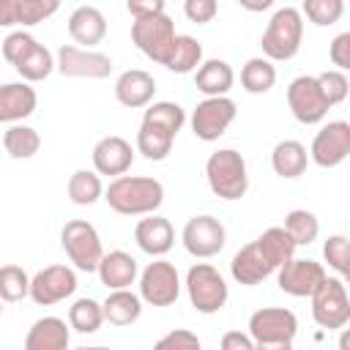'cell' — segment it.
Returning <instances> with one entry per match:
<instances>
[{"label":"cell","instance_id":"cell-1","mask_svg":"<svg viewBox=\"0 0 350 350\" xmlns=\"http://www.w3.org/2000/svg\"><path fill=\"white\" fill-rule=\"evenodd\" d=\"M104 200L112 211H118L123 216H148L164 202V186L156 178L118 175L107 186Z\"/></svg>","mask_w":350,"mask_h":350},{"label":"cell","instance_id":"cell-2","mask_svg":"<svg viewBox=\"0 0 350 350\" xmlns=\"http://www.w3.org/2000/svg\"><path fill=\"white\" fill-rule=\"evenodd\" d=\"M301 41H304V14L298 8L284 5L271 16L260 38V46H262V55L271 60H290L298 55Z\"/></svg>","mask_w":350,"mask_h":350},{"label":"cell","instance_id":"cell-3","mask_svg":"<svg viewBox=\"0 0 350 350\" xmlns=\"http://www.w3.org/2000/svg\"><path fill=\"white\" fill-rule=\"evenodd\" d=\"M205 178H208L211 191L221 200H241L249 189L246 161L232 148H221L211 153V159L205 161Z\"/></svg>","mask_w":350,"mask_h":350},{"label":"cell","instance_id":"cell-4","mask_svg":"<svg viewBox=\"0 0 350 350\" xmlns=\"http://www.w3.org/2000/svg\"><path fill=\"white\" fill-rule=\"evenodd\" d=\"M249 334L257 347H279L290 350L298 334V320L290 309L262 306L249 317Z\"/></svg>","mask_w":350,"mask_h":350},{"label":"cell","instance_id":"cell-5","mask_svg":"<svg viewBox=\"0 0 350 350\" xmlns=\"http://www.w3.org/2000/svg\"><path fill=\"white\" fill-rule=\"evenodd\" d=\"M60 243H63V252L68 254V260L79 271H88V273L98 271L104 249H101V238H98V232L90 221H85V219L66 221V227L60 232Z\"/></svg>","mask_w":350,"mask_h":350},{"label":"cell","instance_id":"cell-6","mask_svg":"<svg viewBox=\"0 0 350 350\" xmlns=\"http://www.w3.org/2000/svg\"><path fill=\"white\" fill-rule=\"evenodd\" d=\"M175 38H178L175 22L167 14L142 16V19H134V25H131V41L137 44V49L161 66L167 63Z\"/></svg>","mask_w":350,"mask_h":350},{"label":"cell","instance_id":"cell-7","mask_svg":"<svg viewBox=\"0 0 350 350\" xmlns=\"http://www.w3.org/2000/svg\"><path fill=\"white\" fill-rule=\"evenodd\" d=\"M186 290H189V301L197 312L202 314H213L227 304V282L224 276L208 265V262H197L189 268L186 273Z\"/></svg>","mask_w":350,"mask_h":350},{"label":"cell","instance_id":"cell-8","mask_svg":"<svg viewBox=\"0 0 350 350\" xmlns=\"http://www.w3.org/2000/svg\"><path fill=\"white\" fill-rule=\"evenodd\" d=\"M312 317L320 328H345L350 323L347 284H342L336 276H325L323 284L312 293Z\"/></svg>","mask_w":350,"mask_h":350},{"label":"cell","instance_id":"cell-9","mask_svg":"<svg viewBox=\"0 0 350 350\" xmlns=\"http://www.w3.org/2000/svg\"><path fill=\"white\" fill-rule=\"evenodd\" d=\"M287 104H290V112L298 123L304 126H312V123H320L328 109H331V101L325 98L323 88H320V79L317 77H295L287 88Z\"/></svg>","mask_w":350,"mask_h":350},{"label":"cell","instance_id":"cell-10","mask_svg":"<svg viewBox=\"0 0 350 350\" xmlns=\"http://www.w3.org/2000/svg\"><path fill=\"white\" fill-rule=\"evenodd\" d=\"M235 101L227 96H208L205 101H200L191 112V131L197 139L202 142H213L219 139L227 126L235 120Z\"/></svg>","mask_w":350,"mask_h":350},{"label":"cell","instance_id":"cell-11","mask_svg":"<svg viewBox=\"0 0 350 350\" xmlns=\"http://www.w3.org/2000/svg\"><path fill=\"white\" fill-rule=\"evenodd\" d=\"M180 279L178 268L167 260H153L139 276V295L150 306H170L178 301Z\"/></svg>","mask_w":350,"mask_h":350},{"label":"cell","instance_id":"cell-12","mask_svg":"<svg viewBox=\"0 0 350 350\" xmlns=\"http://www.w3.org/2000/svg\"><path fill=\"white\" fill-rule=\"evenodd\" d=\"M112 60L104 52L79 49L74 44H63L57 49V71L63 77H79V79H104L112 74Z\"/></svg>","mask_w":350,"mask_h":350},{"label":"cell","instance_id":"cell-13","mask_svg":"<svg viewBox=\"0 0 350 350\" xmlns=\"http://www.w3.org/2000/svg\"><path fill=\"white\" fill-rule=\"evenodd\" d=\"M224 241H227L224 224L219 219L208 216V213L189 219L186 227H183V246L191 257L208 260V257H213L224 249Z\"/></svg>","mask_w":350,"mask_h":350},{"label":"cell","instance_id":"cell-14","mask_svg":"<svg viewBox=\"0 0 350 350\" xmlns=\"http://www.w3.org/2000/svg\"><path fill=\"white\" fill-rule=\"evenodd\" d=\"M312 161L317 167H336L350 156V123L347 120H331L325 123L314 139H312V150H309Z\"/></svg>","mask_w":350,"mask_h":350},{"label":"cell","instance_id":"cell-15","mask_svg":"<svg viewBox=\"0 0 350 350\" xmlns=\"http://www.w3.org/2000/svg\"><path fill=\"white\" fill-rule=\"evenodd\" d=\"M77 290V273L68 265H46L30 279V298L38 306L66 301Z\"/></svg>","mask_w":350,"mask_h":350},{"label":"cell","instance_id":"cell-16","mask_svg":"<svg viewBox=\"0 0 350 350\" xmlns=\"http://www.w3.org/2000/svg\"><path fill=\"white\" fill-rule=\"evenodd\" d=\"M325 268L309 257H293L279 268V290L295 298H312V293L323 284Z\"/></svg>","mask_w":350,"mask_h":350},{"label":"cell","instance_id":"cell-17","mask_svg":"<svg viewBox=\"0 0 350 350\" xmlns=\"http://www.w3.org/2000/svg\"><path fill=\"white\" fill-rule=\"evenodd\" d=\"M134 161V150L123 137H101L93 148V167L98 175H123Z\"/></svg>","mask_w":350,"mask_h":350},{"label":"cell","instance_id":"cell-18","mask_svg":"<svg viewBox=\"0 0 350 350\" xmlns=\"http://www.w3.org/2000/svg\"><path fill=\"white\" fill-rule=\"evenodd\" d=\"M134 241L137 246L150 254V257H161L172 249L175 243V230L170 224V219L164 216H156V213H148V219H139L137 227H134Z\"/></svg>","mask_w":350,"mask_h":350},{"label":"cell","instance_id":"cell-19","mask_svg":"<svg viewBox=\"0 0 350 350\" xmlns=\"http://www.w3.org/2000/svg\"><path fill=\"white\" fill-rule=\"evenodd\" d=\"M153 93H156V79L142 68H129L115 82V96L129 109L148 107L153 101Z\"/></svg>","mask_w":350,"mask_h":350},{"label":"cell","instance_id":"cell-20","mask_svg":"<svg viewBox=\"0 0 350 350\" xmlns=\"http://www.w3.org/2000/svg\"><path fill=\"white\" fill-rule=\"evenodd\" d=\"M273 271H276V268L265 260V254L260 252L257 241H252V243H246L243 249H238L235 257H232V262H230L232 279H235L238 284H249V287H252V284H260V282L268 279Z\"/></svg>","mask_w":350,"mask_h":350},{"label":"cell","instance_id":"cell-21","mask_svg":"<svg viewBox=\"0 0 350 350\" xmlns=\"http://www.w3.org/2000/svg\"><path fill=\"white\" fill-rule=\"evenodd\" d=\"M68 36L82 46H96L107 36V19L96 5H79L68 16Z\"/></svg>","mask_w":350,"mask_h":350},{"label":"cell","instance_id":"cell-22","mask_svg":"<svg viewBox=\"0 0 350 350\" xmlns=\"http://www.w3.org/2000/svg\"><path fill=\"white\" fill-rule=\"evenodd\" d=\"M36 90L27 82H5L0 88V120L16 123L36 109Z\"/></svg>","mask_w":350,"mask_h":350},{"label":"cell","instance_id":"cell-23","mask_svg":"<svg viewBox=\"0 0 350 350\" xmlns=\"http://www.w3.org/2000/svg\"><path fill=\"white\" fill-rule=\"evenodd\" d=\"M98 276L101 284H107L109 290H120V287H131L137 279V260L129 252H109L101 257L98 262Z\"/></svg>","mask_w":350,"mask_h":350},{"label":"cell","instance_id":"cell-24","mask_svg":"<svg viewBox=\"0 0 350 350\" xmlns=\"http://www.w3.org/2000/svg\"><path fill=\"white\" fill-rule=\"evenodd\" d=\"M68 328L60 317H41L25 336V350H66Z\"/></svg>","mask_w":350,"mask_h":350},{"label":"cell","instance_id":"cell-25","mask_svg":"<svg viewBox=\"0 0 350 350\" xmlns=\"http://www.w3.org/2000/svg\"><path fill=\"white\" fill-rule=\"evenodd\" d=\"M232 82H235V74H232L230 63L219 60V57H211V60L200 63V68L194 71V85L205 96H227Z\"/></svg>","mask_w":350,"mask_h":350},{"label":"cell","instance_id":"cell-26","mask_svg":"<svg viewBox=\"0 0 350 350\" xmlns=\"http://www.w3.org/2000/svg\"><path fill=\"white\" fill-rule=\"evenodd\" d=\"M306 164H309V153H306V148H304L298 139H282V142L273 148V153H271V167H273V172L282 175V178H287V180L304 175Z\"/></svg>","mask_w":350,"mask_h":350},{"label":"cell","instance_id":"cell-27","mask_svg":"<svg viewBox=\"0 0 350 350\" xmlns=\"http://www.w3.org/2000/svg\"><path fill=\"white\" fill-rule=\"evenodd\" d=\"M142 314V295H134L129 287L112 290L104 301V317L112 325H131Z\"/></svg>","mask_w":350,"mask_h":350},{"label":"cell","instance_id":"cell-28","mask_svg":"<svg viewBox=\"0 0 350 350\" xmlns=\"http://www.w3.org/2000/svg\"><path fill=\"white\" fill-rule=\"evenodd\" d=\"M257 246H260V252L265 254V260L279 271L287 260H293L295 257V241H293V235L284 230V227H268L260 238H257Z\"/></svg>","mask_w":350,"mask_h":350},{"label":"cell","instance_id":"cell-29","mask_svg":"<svg viewBox=\"0 0 350 350\" xmlns=\"http://www.w3.org/2000/svg\"><path fill=\"white\" fill-rule=\"evenodd\" d=\"M276 82V68H273V60L271 57H252L246 60V66L241 68V85L246 93H268Z\"/></svg>","mask_w":350,"mask_h":350},{"label":"cell","instance_id":"cell-30","mask_svg":"<svg viewBox=\"0 0 350 350\" xmlns=\"http://www.w3.org/2000/svg\"><path fill=\"white\" fill-rule=\"evenodd\" d=\"M57 66V60L52 57V52L44 46V44H33L30 49H27V55L14 66L16 71H19V77L25 79V82H41V79H46L49 74H52V68Z\"/></svg>","mask_w":350,"mask_h":350},{"label":"cell","instance_id":"cell-31","mask_svg":"<svg viewBox=\"0 0 350 350\" xmlns=\"http://www.w3.org/2000/svg\"><path fill=\"white\" fill-rule=\"evenodd\" d=\"M172 142H175V134H170L159 126H150V123H142L137 131V150L150 161L167 159L172 150Z\"/></svg>","mask_w":350,"mask_h":350},{"label":"cell","instance_id":"cell-32","mask_svg":"<svg viewBox=\"0 0 350 350\" xmlns=\"http://www.w3.org/2000/svg\"><path fill=\"white\" fill-rule=\"evenodd\" d=\"M3 148H5V153L11 159H33L38 153V148H41V137H38L36 129L14 123L3 134Z\"/></svg>","mask_w":350,"mask_h":350},{"label":"cell","instance_id":"cell-33","mask_svg":"<svg viewBox=\"0 0 350 350\" xmlns=\"http://www.w3.org/2000/svg\"><path fill=\"white\" fill-rule=\"evenodd\" d=\"M200 60H202V46H200V41L191 38V36H178L164 66H167L170 71H175V74H189V71H197Z\"/></svg>","mask_w":350,"mask_h":350},{"label":"cell","instance_id":"cell-34","mask_svg":"<svg viewBox=\"0 0 350 350\" xmlns=\"http://www.w3.org/2000/svg\"><path fill=\"white\" fill-rule=\"evenodd\" d=\"M104 320H107L104 317V304H98L93 298H79L68 309V325L77 334H96Z\"/></svg>","mask_w":350,"mask_h":350},{"label":"cell","instance_id":"cell-35","mask_svg":"<svg viewBox=\"0 0 350 350\" xmlns=\"http://www.w3.org/2000/svg\"><path fill=\"white\" fill-rule=\"evenodd\" d=\"M142 123L159 126V129H164V131H170V134H178V131L183 129V123H186V112H183V107H178L175 101H156V104H150V107L145 109Z\"/></svg>","mask_w":350,"mask_h":350},{"label":"cell","instance_id":"cell-36","mask_svg":"<svg viewBox=\"0 0 350 350\" xmlns=\"http://www.w3.org/2000/svg\"><path fill=\"white\" fill-rule=\"evenodd\" d=\"M101 194H104L101 178L96 172H90V170H77L68 178V200L74 205H93Z\"/></svg>","mask_w":350,"mask_h":350},{"label":"cell","instance_id":"cell-37","mask_svg":"<svg viewBox=\"0 0 350 350\" xmlns=\"http://www.w3.org/2000/svg\"><path fill=\"white\" fill-rule=\"evenodd\" d=\"M284 230L293 235V241H295L298 246H306V243H312V241L317 238L320 221H317V216H314L312 211L295 208V211H290V213L284 216Z\"/></svg>","mask_w":350,"mask_h":350},{"label":"cell","instance_id":"cell-38","mask_svg":"<svg viewBox=\"0 0 350 350\" xmlns=\"http://www.w3.org/2000/svg\"><path fill=\"white\" fill-rule=\"evenodd\" d=\"M25 295H30V276L25 273V268L19 265H3L0 268V298L5 304L22 301Z\"/></svg>","mask_w":350,"mask_h":350},{"label":"cell","instance_id":"cell-39","mask_svg":"<svg viewBox=\"0 0 350 350\" xmlns=\"http://www.w3.org/2000/svg\"><path fill=\"white\" fill-rule=\"evenodd\" d=\"M304 14L309 22H314L317 27H328L334 22L342 19L345 14V0H304Z\"/></svg>","mask_w":350,"mask_h":350},{"label":"cell","instance_id":"cell-40","mask_svg":"<svg viewBox=\"0 0 350 350\" xmlns=\"http://www.w3.org/2000/svg\"><path fill=\"white\" fill-rule=\"evenodd\" d=\"M60 8V0H16V25H38Z\"/></svg>","mask_w":350,"mask_h":350},{"label":"cell","instance_id":"cell-41","mask_svg":"<svg viewBox=\"0 0 350 350\" xmlns=\"http://www.w3.org/2000/svg\"><path fill=\"white\" fill-rule=\"evenodd\" d=\"M323 257H325V262L336 273H345L347 265H350V238H345V235H328L325 243H323Z\"/></svg>","mask_w":350,"mask_h":350},{"label":"cell","instance_id":"cell-42","mask_svg":"<svg viewBox=\"0 0 350 350\" xmlns=\"http://www.w3.org/2000/svg\"><path fill=\"white\" fill-rule=\"evenodd\" d=\"M317 79H320V88H323L325 98L331 101V107H336V104H342V101L347 98V90H350V85H347V77H345V71H339V68H331V71H323V74H317Z\"/></svg>","mask_w":350,"mask_h":350},{"label":"cell","instance_id":"cell-43","mask_svg":"<svg viewBox=\"0 0 350 350\" xmlns=\"http://www.w3.org/2000/svg\"><path fill=\"white\" fill-rule=\"evenodd\" d=\"M36 44V38L30 36V33H22V30H16V33H8L5 38H3V57L11 63V66H16L25 55H27V49Z\"/></svg>","mask_w":350,"mask_h":350},{"label":"cell","instance_id":"cell-44","mask_svg":"<svg viewBox=\"0 0 350 350\" xmlns=\"http://www.w3.org/2000/svg\"><path fill=\"white\" fill-rule=\"evenodd\" d=\"M159 350H167V347H175V350H200V336L186 331V328H178V331H170L167 336H161L156 342Z\"/></svg>","mask_w":350,"mask_h":350},{"label":"cell","instance_id":"cell-45","mask_svg":"<svg viewBox=\"0 0 350 350\" xmlns=\"http://www.w3.org/2000/svg\"><path fill=\"white\" fill-rule=\"evenodd\" d=\"M183 14L197 25H208L219 14V3L216 0H186L183 3Z\"/></svg>","mask_w":350,"mask_h":350},{"label":"cell","instance_id":"cell-46","mask_svg":"<svg viewBox=\"0 0 350 350\" xmlns=\"http://www.w3.org/2000/svg\"><path fill=\"white\" fill-rule=\"evenodd\" d=\"M328 55H331V63H334L339 71H350V30H347V33H339V36L331 41Z\"/></svg>","mask_w":350,"mask_h":350},{"label":"cell","instance_id":"cell-47","mask_svg":"<svg viewBox=\"0 0 350 350\" xmlns=\"http://www.w3.org/2000/svg\"><path fill=\"white\" fill-rule=\"evenodd\" d=\"M126 8L134 19L156 16V14H164V0H126Z\"/></svg>","mask_w":350,"mask_h":350},{"label":"cell","instance_id":"cell-48","mask_svg":"<svg viewBox=\"0 0 350 350\" xmlns=\"http://www.w3.org/2000/svg\"><path fill=\"white\" fill-rule=\"evenodd\" d=\"M221 347H224V350H252V347H257V345H254L252 334H241V331H227V334L221 336Z\"/></svg>","mask_w":350,"mask_h":350},{"label":"cell","instance_id":"cell-49","mask_svg":"<svg viewBox=\"0 0 350 350\" xmlns=\"http://www.w3.org/2000/svg\"><path fill=\"white\" fill-rule=\"evenodd\" d=\"M0 25L3 27L16 25V0H0Z\"/></svg>","mask_w":350,"mask_h":350},{"label":"cell","instance_id":"cell-50","mask_svg":"<svg viewBox=\"0 0 350 350\" xmlns=\"http://www.w3.org/2000/svg\"><path fill=\"white\" fill-rule=\"evenodd\" d=\"M238 3H241V8H246V11H252V14L265 11V8L273 5V0H238Z\"/></svg>","mask_w":350,"mask_h":350},{"label":"cell","instance_id":"cell-51","mask_svg":"<svg viewBox=\"0 0 350 350\" xmlns=\"http://www.w3.org/2000/svg\"><path fill=\"white\" fill-rule=\"evenodd\" d=\"M339 347H342V350H350V328L342 331V336H339Z\"/></svg>","mask_w":350,"mask_h":350},{"label":"cell","instance_id":"cell-52","mask_svg":"<svg viewBox=\"0 0 350 350\" xmlns=\"http://www.w3.org/2000/svg\"><path fill=\"white\" fill-rule=\"evenodd\" d=\"M342 276H345V284H347V290H350V265H347V271H345Z\"/></svg>","mask_w":350,"mask_h":350}]
</instances>
